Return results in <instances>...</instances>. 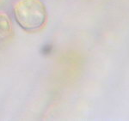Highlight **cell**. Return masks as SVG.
<instances>
[{"mask_svg": "<svg viewBox=\"0 0 129 121\" xmlns=\"http://www.w3.org/2000/svg\"><path fill=\"white\" fill-rule=\"evenodd\" d=\"M10 21H8L6 16H0V42L9 34L10 30Z\"/></svg>", "mask_w": 129, "mask_h": 121, "instance_id": "2", "label": "cell"}, {"mask_svg": "<svg viewBox=\"0 0 129 121\" xmlns=\"http://www.w3.org/2000/svg\"><path fill=\"white\" fill-rule=\"evenodd\" d=\"M14 12L18 23L25 29H35L45 22L44 6L38 0H22Z\"/></svg>", "mask_w": 129, "mask_h": 121, "instance_id": "1", "label": "cell"}]
</instances>
